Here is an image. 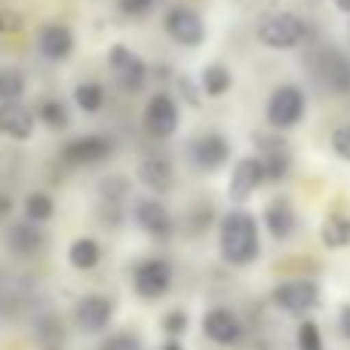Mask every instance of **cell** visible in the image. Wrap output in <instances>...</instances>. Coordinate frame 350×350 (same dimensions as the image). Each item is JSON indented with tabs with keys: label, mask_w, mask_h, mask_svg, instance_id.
<instances>
[{
	"label": "cell",
	"mask_w": 350,
	"mask_h": 350,
	"mask_svg": "<svg viewBox=\"0 0 350 350\" xmlns=\"http://www.w3.org/2000/svg\"><path fill=\"white\" fill-rule=\"evenodd\" d=\"M53 212H55V203L49 193H43V191L28 193V200H25V218L31 224H46L53 218Z\"/></svg>",
	"instance_id": "obj_25"
},
{
	"label": "cell",
	"mask_w": 350,
	"mask_h": 350,
	"mask_svg": "<svg viewBox=\"0 0 350 350\" xmlns=\"http://www.w3.org/2000/svg\"><path fill=\"white\" fill-rule=\"evenodd\" d=\"M271 298L280 310L298 317L320 304V286H317L314 280H286V283H280L277 289H273Z\"/></svg>",
	"instance_id": "obj_5"
},
{
	"label": "cell",
	"mask_w": 350,
	"mask_h": 350,
	"mask_svg": "<svg viewBox=\"0 0 350 350\" xmlns=\"http://www.w3.org/2000/svg\"><path fill=\"white\" fill-rule=\"evenodd\" d=\"M329 145H332V151L338 154L341 160H347V163H350V123H345V126L335 129L332 139H329Z\"/></svg>",
	"instance_id": "obj_30"
},
{
	"label": "cell",
	"mask_w": 350,
	"mask_h": 350,
	"mask_svg": "<svg viewBox=\"0 0 350 350\" xmlns=\"http://www.w3.org/2000/svg\"><path fill=\"white\" fill-rule=\"evenodd\" d=\"M178 105H175L172 96L160 92L148 102L145 108V129L154 135V139H170V135L178 129Z\"/></svg>",
	"instance_id": "obj_10"
},
{
	"label": "cell",
	"mask_w": 350,
	"mask_h": 350,
	"mask_svg": "<svg viewBox=\"0 0 350 350\" xmlns=\"http://www.w3.org/2000/svg\"><path fill=\"white\" fill-rule=\"evenodd\" d=\"M34 126L37 117L31 108H25L22 102H0V135L25 142L34 135Z\"/></svg>",
	"instance_id": "obj_14"
},
{
	"label": "cell",
	"mask_w": 350,
	"mask_h": 350,
	"mask_svg": "<svg viewBox=\"0 0 350 350\" xmlns=\"http://www.w3.org/2000/svg\"><path fill=\"white\" fill-rule=\"evenodd\" d=\"M314 74L326 90H332L335 96H347L350 92V59L338 49H320L314 55Z\"/></svg>",
	"instance_id": "obj_4"
},
{
	"label": "cell",
	"mask_w": 350,
	"mask_h": 350,
	"mask_svg": "<svg viewBox=\"0 0 350 350\" xmlns=\"http://www.w3.org/2000/svg\"><path fill=\"white\" fill-rule=\"evenodd\" d=\"M295 345L298 350H323V332L314 320H304L295 332Z\"/></svg>",
	"instance_id": "obj_29"
},
{
	"label": "cell",
	"mask_w": 350,
	"mask_h": 350,
	"mask_svg": "<svg viewBox=\"0 0 350 350\" xmlns=\"http://www.w3.org/2000/svg\"><path fill=\"white\" fill-rule=\"evenodd\" d=\"M203 92L206 96H212V98H218V96H224V92L230 90V83H234V77H230V71L224 65H218V62H212V65H206V71H203Z\"/></svg>",
	"instance_id": "obj_24"
},
{
	"label": "cell",
	"mask_w": 350,
	"mask_h": 350,
	"mask_svg": "<svg viewBox=\"0 0 350 350\" xmlns=\"http://www.w3.org/2000/svg\"><path fill=\"white\" fill-rule=\"evenodd\" d=\"M68 261H71L77 271H92V267L102 261V246H98L92 237H80V240H74L71 249H68Z\"/></svg>",
	"instance_id": "obj_21"
},
{
	"label": "cell",
	"mask_w": 350,
	"mask_h": 350,
	"mask_svg": "<svg viewBox=\"0 0 350 350\" xmlns=\"http://www.w3.org/2000/svg\"><path fill=\"white\" fill-rule=\"evenodd\" d=\"M102 350H142V341L133 332H117L102 345Z\"/></svg>",
	"instance_id": "obj_31"
},
{
	"label": "cell",
	"mask_w": 350,
	"mask_h": 350,
	"mask_svg": "<svg viewBox=\"0 0 350 350\" xmlns=\"http://www.w3.org/2000/svg\"><path fill=\"white\" fill-rule=\"evenodd\" d=\"M320 240L326 249H347L350 246V218L329 215L320 228Z\"/></svg>",
	"instance_id": "obj_22"
},
{
	"label": "cell",
	"mask_w": 350,
	"mask_h": 350,
	"mask_svg": "<svg viewBox=\"0 0 350 350\" xmlns=\"http://www.w3.org/2000/svg\"><path fill=\"white\" fill-rule=\"evenodd\" d=\"M203 332H206V338L215 341V345L230 347V345H237V341L243 338V323L237 320L230 310L215 308V310H209V314L203 317Z\"/></svg>",
	"instance_id": "obj_16"
},
{
	"label": "cell",
	"mask_w": 350,
	"mask_h": 350,
	"mask_svg": "<svg viewBox=\"0 0 350 350\" xmlns=\"http://www.w3.org/2000/svg\"><path fill=\"white\" fill-rule=\"evenodd\" d=\"M265 178V163H261V157H243L240 163L234 166V172H230V185H228V197L234 200V203H243V200H249L255 191H258V185Z\"/></svg>",
	"instance_id": "obj_12"
},
{
	"label": "cell",
	"mask_w": 350,
	"mask_h": 350,
	"mask_svg": "<svg viewBox=\"0 0 350 350\" xmlns=\"http://www.w3.org/2000/svg\"><path fill=\"white\" fill-rule=\"evenodd\" d=\"M37 117H40L49 129H65L68 120H71L68 108L59 102V98H43V102L37 105Z\"/></svg>",
	"instance_id": "obj_26"
},
{
	"label": "cell",
	"mask_w": 350,
	"mask_h": 350,
	"mask_svg": "<svg viewBox=\"0 0 350 350\" xmlns=\"http://www.w3.org/2000/svg\"><path fill=\"white\" fill-rule=\"evenodd\" d=\"M166 31H170V37L175 43H181V46H200L206 37V22L203 16H200L197 10H191V6H172L170 12H166Z\"/></svg>",
	"instance_id": "obj_8"
},
{
	"label": "cell",
	"mask_w": 350,
	"mask_h": 350,
	"mask_svg": "<svg viewBox=\"0 0 350 350\" xmlns=\"http://www.w3.org/2000/svg\"><path fill=\"white\" fill-rule=\"evenodd\" d=\"M133 215H135V224L148 237H154V240H166L172 234V218L166 212V206L157 203V200H139L133 206Z\"/></svg>",
	"instance_id": "obj_15"
},
{
	"label": "cell",
	"mask_w": 350,
	"mask_h": 350,
	"mask_svg": "<svg viewBox=\"0 0 350 350\" xmlns=\"http://www.w3.org/2000/svg\"><path fill=\"white\" fill-rule=\"evenodd\" d=\"M139 178L142 185H148L151 191H170L172 181H175V172H172V163L160 154H151L139 163Z\"/></svg>",
	"instance_id": "obj_20"
},
{
	"label": "cell",
	"mask_w": 350,
	"mask_h": 350,
	"mask_svg": "<svg viewBox=\"0 0 350 350\" xmlns=\"http://www.w3.org/2000/svg\"><path fill=\"white\" fill-rule=\"evenodd\" d=\"M108 65H111V71H114V80H117V83H120L126 92H139L142 86L148 83V65H145V62H142L129 46H123V43L111 46Z\"/></svg>",
	"instance_id": "obj_6"
},
{
	"label": "cell",
	"mask_w": 350,
	"mask_h": 350,
	"mask_svg": "<svg viewBox=\"0 0 350 350\" xmlns=\"http://www.w3.org/2000/svg\"><path fill=\"white\" fill-rule=\"evenodd\" d=\"M37 49H40V55H46L49 62H65L68 55L74 53L71 28H65V25H59V22L43 25L40 34H37Z\"/></svg>",
	"instance_id": "obj_17"
},
{
	"label": "cell",
	"mask_w": 350,
	"mask_h": 350,
	"mask_svg": "<svg viewBox=\"0 0 350 350\" xmlns=\"http://www.w3.org/2000/svg\"><path fill=\"white\" fill-rule=\"evenodd\" d=\"M338 329H341V335L350 341V304H345L341 308V314H338Z\"/></svg>",
	"instance_id": "obj_34"
},
{
	"label": "cell",
	"mask_w": 350,
	"mask_h": 350,
	"mask_svg": "<svg viewBox=\"0 0 350 350\" xmlns=\"http://www.w3.org/2000/svg\"><path fill=\"white\" fill-rule=\"evenodd\" d=\"M335 6H338L341 12H347V16H350V0H335Z\"/></svg>",
	"instance_id": "obj_36"
},
{
	"label": "cell",
	"mask_w": 350,
	"mask_h": 350,
	"mask_svg": "<svg viewBox=\"0 0 350 350\" xmlns=\"http://www.w3.org/2000/svg\"><path fill=\"white\" fill-rule=\"evenodd\" d=\"M154 3H157V0H120V12L129 18H142L154 10Z\"/></svg>",
	"instance_id": "obj_32"
},
{
	"label": "cell",
	"mask_w": 350,
	"mask_h": 350,
	"mask_svg": "<svg viewBox=\"0 0 350 350\" xmlns=\"http://www.w3.org/2000/svg\"><path fill=\"white\" fill-rule=\"evenodd\" d=\"M111 317H114V301L105 295H86L74 308V323L83 332H102V329H108Z\"/></svg>",
	"instance_id": "obj_13"
},
{
	"label": "cell",
	"mask_w": 350,
	"mask_h": 350,
	"mask_svg": "<svg viewBox=\"0 0 350 350\" xmlns=\"http://www.w3.org/2000/svg\"><path fill=\"white\" fill-rule=\"evenodd\" d=\"M111 151H114V145H111L108 135H80V139H74L65 145L62 160L71 166H92V163L108 160Z\"/></svg>",
	"instance_id": "obj_9"
},
{
	"label": "cell",
	"mask_w": 350,
	"mask_h": 350,
	"mask_svg": "<svg viewBox=\"0 0 350 350\" xmlns=\"http://www.w3.org/2000/svg\"><path fill=\"white\" fill-rule=\"evenodd\" d=\"M185 326H187V317L181 314V310H172V314H166V320H163V329H166V332L178 335V332H185Z\"/></svg>",
	"instance_id": "obj_33"
},
{
	"label": "cell",
	"mask_w": 350,
	"mask_h": 350,
	"mask_svg": "<svg viewBox=\"0 0 350 350\" xmlns=\"http://www.w3.org/2000/svg\"><path fill=\"white\" fill-rule=\"evenodd\" d=\"M265 228L273 240H289L298 228V215H295V206L289 200H271L265 209Z\"/></svg>",
	"instance_id": "obj_18"
},
{
	"label": "cell",
	"mask_w": 350,
	"mask_h": 350,
	"mask_svg": "<svg viewBox=\"0 0 350 350\" xmlns=\"http://www.w3.org/2000/svg\"><path fill=\"white\" fill-rule=\"evenodd\" d=\"M304 111H308V98H304L301 86L295 83H283L271 92L267 98V123L273 129H292L304 120Z\"/></svg>",
	"instance_id": "obj_3"
},
{
	"label": "cell",
	"mask_w": 350,
	"mask_h": 350,
	"mask_svg": "<svg viewBox=\"0 0 350 350\" xmlns=\"http://www.w3.org/2000/svg\"><path fill=\"white\" fill-rule=\"evenodd\" d=\"M187 160L203 172H215L230 160V142L221 133H203L200 139L191 142L187 148Z\"/></svg>",
	"instance_id": "obj_7"
},
{
	"label": "cell",
	"mask_w": 350,
	"mask_h": 350,
	"mask_svg": "<svg viewBox=\"0 0 350 350\" xmlns=\"http://www.w3.org/2000/svg\"><path fill=\"white\" fill-rule=\"evenodd\" d=\"M135 292H139L142 298H160L170 292L172 286V267L170 261L163 258H151V261H142L139 267H135Z\"/></svg>",
	"instance_id": "obj_11"
},
{
	"label": "cell",
	"mask_w": 350,
	"mask_h": 350,
	"mask_svg": "<svg viewBox=\"0 0 350 350\" xmlns=\"http://www.w3.org/2000/svg\"><path fill=\"white\" fill-rule=\"evenodd\" d=\"M74 102L86 114H98L105 105V86L98 80H83V83L74 86Z\"/></svg>",
	"instance_id": "obj_23"
},
{
	"label": "cell",
	"mask_w": 350,
	"mask_h": 350,
	"mask_svg": "<svg viewBox=\"0 0 350 350\" xmlns=\"http://www.w3.org/2000/svg\"><path fill=\"white\" fill-rule=\"evenodd\" d=\"M218 243H221V258L234 267H246L258 258L261 252V240H258V224L249 215L246 209H234L224 215L221 221V234H218Z\"/></svg>",
	"instance_id": "obj_1"
},
{
	"label": "cell",
	"mask_w": 350,
	"mask_h": 350,
	"mask_svg": "<svg viewBox=\"0 0 350 350\" xmlns=\"http://www.w3.org/2000/svg\"><path fill=\"white\" fill-rule=\"evenodd\" d=\"M6 249H10L12 255H18V258H31V255H37L43 249V234L37 230V224H31V221L12 224V228L6 230Z\"/></svg>",
	"instance_id": "obj_19"
},
{
	"label": "cell",
	"mask_w": 350,
	"mask_h": 350,
	"mask_svg": "<svg viewBox=\"0 0 350 350\" xmlns=\"http://www.w3.org/2000/svg\"><path fill=\"white\" fill-rule=\"evenodd\" d=\"M98 193H102V206H120L129 193V185H126V178H114L111 175V178H105L98 185Z\"/></svg>",
	"instance_id": "obj_28"
},
{
	"label": "cell",
	"mask_w": 350,
	"mask_h": 350,
	"mask_svg": "<svg viewBox=\"0 0 350 350\" xmlns=\"http://www.w3.org/2000/svg\"><path fill=\"white\" fill-rule=\"evenodd\" d=\"M181 90H185V98L191 105H200V96H197V86L191 83V80H181Z\"/></svg>",
	"instance_id": "obj_35"
},
{
	"label": "cell",
	"mask_w": 350,
	"mask_h": 350,
	"mask_svg": "<svg viewBox=\"0 0 350 350\" xmlns=\"http://www.w3.org/2000/svg\"><path fill=\"white\" fill-rule=\"evenodd\" d=\"M25 92V77L16 68H0V102H18Z\"/></svg>",
	"instance_id": "obj_27"
},
{
	"label": "cell",
	"mask_w": 350,
	"mask_h": 350,
	"mask_svg": "<svg viewBox=\"0 0 350 350\" xmlns=\"http://www.w3.org/2000/svg\"><path fill=\"white\" fill-rule=\"evenodd\" d=\"M160 350H181V345H178V341H170V345H163Z\"/></svg>",
	"instance_id": "obj_37"
},
{
	"label": "cell",
	"mask_w": 350,
	"mask_h": 350,
	"mask_svg": "<svg viewBox=\"0 0 350 350\" xmlns=\"http://www.w3.org/2000/svg\"><path fill=\"white\" fill-rule=\"evenodd\" d=\"M308 37V25H304L301 16L295 12H267L258 22V40L265 43L267 49H277V53H286V49H295L304 43Z\"/></svg>",
	"instance_id": "obj_2"
}]
</instances>
